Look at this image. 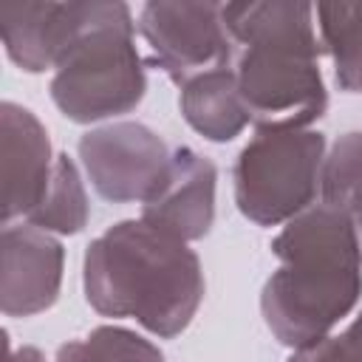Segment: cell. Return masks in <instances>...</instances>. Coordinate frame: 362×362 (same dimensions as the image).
Returning a JSON list of instances; mask_svg holds the SVG:
<instances>
[{
	"instance_id": "cell-1",
	"label": "cell",
	"mask_w": 362,
	"mask_h": 362,
	"mask_svg": "<svg viewBox=\"0 0 362 362\" xmlns=\"http://www.w3.org/2000/svg\"><path fill=\"white\" fill-rule=\"evenodd\" d=\"M280 260L260 291L272 337L297 351L328 337L362 297V246L351 215L314 204L274 235Z\"/></svg>"
},
{
	"instance_id": "cell-2",
	"label": "cell",
	"mask_w": 362,
	"mask_h": 362,
	"mask_svg": "<svg viewBox=\"0 0 362 362\" xmlns=\"http://www.w3.org/2000/svg\"><path fill=\"white\" fill-rule=\"evenodd\" d=\"M82 288L102 317H127L153 337L173 339L198 314L204 269L187 240L127 218L88 243Z\"/></svg>"
},
{
	"instance_id": "cell-3",
	"label": "cell",
	"mask_w": 362,
	"mask_h": 362,
	"mask_svg": "<svg viewBox=\"0 0 362 362\" xmlns=\"http://www.w3.org/2000/svg\"><path fill=\"white\" fill-rule=\"evenodd\" d=\"M223 23L238 48V90L257 127H308L325 113L322 45L311 3H223Z\"/></svg>"
},
{
	"instance_id": "cell-4",
	"label": "cell",
	"mask_w": 362,
	"mask_h": 362,
	"mask_svg": "<svg viewBox=\"0 0 362 362\" xmlns=\"http://www.w3.org/2000/svg\"><path fill=\"white\" fill-rule=\"evenodd\" d=\"M133 34L136 23L127 3L96 0L88 28L57 62L48 85L65 119L93 124L139 107L147 76Z\"/></svg>"
},
{
	"instance_id": "cell-5",
	"label": "cell",
	"mask_w": 362,
	"mask_h": 362,
	"mask_svg": "<svg viewBox=\"0 0 362 362\" xmlns=\"http://www.w3.org/2000/svg\"><path fill=\"white\" fill-rule=\"evenodd\" d=\"M325 161V136L308 127H257L235 158L232 184L240 215L280 226L314 206Z\"/></svg>"
},
{
	"instance_id": "cell-6",
	"label": "cell",
	"mask_w": 362,
	"mask_h": 362,
	"mask_svg": "<svg viewBox=\"0 0 362 362\" xmlns=\"http://www.w3.org/2000/svg\"><path fill=\"white\" fill-rule=\"evenodd\" d=\"M136 28L150 48V62L178 88L201 74L229 68L235 54L223 3L150 0L141 6Z\"/></svg>"
},
{
	"instance_id": "cell-7",
	"label": "cell",
	"mask_w": 362,
	"mask_h": 362,
	"mask_svg": "<svg viewBox=\"0 0 362 362\" xmlns=\"http://www.w3.org/2000/svg\"><path fill=\"white\" fill-rule=\"evenodd\" d=\"M76 153L90 187L105 201L144 204L161 181L173 150L141 122H107L85 130Z\"/></svg>"
},
{
	"instance_id": "cell-8",
	"label": "cell",
	"mask_w": 362,
	"mask_h": 362,
	"mask_svg": "<svg viewBox=\"0 0 362 362\" xmlns=\"http://www.w3.org/2000/svg\"><path fill=\"white\" fill-rule=\"evenodd\" d=\"M65 249L31 223H6L0 232V308L6 317L48 311L62 286Z\"/></svg>"
},
{
	"instance_id": "cell-9",
	"label": "cell",
	"mask_w": 362,
	"mask_h": 362,
	"mask_svg": "<svg viewBox=\"0 0 362 362\" xmlns=\"http://www.w3.org/2000/svg\"><path fill=\"white\" fill-rule=\"evenodd\" d=\"M96 0L68 3H6L0 6V37L8 59L25 74L54 71L76 37L88 28Z\"/></svg>"
},
{
	"instance_id": "cell-10",
	"label": "cell",
	"mask_w": 362,
	"mask_h": 362,
	"mask_svg": "<svg viewBox=\"0 0 362 362\" xmlns=\"http://www.w3.org/2000/svg\"><path fill=\"white\" fill-rule=\"evenodd\" d=\"M215 164L192 147H173L170 164L141 204V221L187 243L209 235L215 223Z\"/></svg>"
},
{
	"instance_id": "cell-11",
	"label": "cell",
	"mask_w": 362,
	"mask_h": 362,
	"mask_svg": "<svg viewBox=\"0 0 362 362\" xmlns=\"http://www.w3.org/2000/svg\"><path fill=\"white\" fill-rule=\"evenodd\" d=\"M57 156L45 124L23 105H0V181H3V223L28 218L42 201Z\"/></svg>"
},
{
	"instance_id": "cell-12",
	"label": "cell",
	"mask_w": 362,
	"mask_h": 362,
	"mask_svg": "<svg viewBox=\"0 0 362 362\" xmlns=\"http://www.w3.org/2000/svg\"><path fill=\"white\" fill-rule=\"evenodd\" d=\"M178 107L184 122L206 141H232L252 122L235 79V68H218L181 85Z\"/></svg>"
},
{
	"instance_id": "cell-13",
	"label": "cell",
	"mask_w": 362,
	"mask_h": 362,
	"mask_svg": "<svg viewBox=\"0 0 362 362\" xmlns=\"http://www.w3.org/2000/svg\"><path fill=\"white\" fill-rule=\"evenodd\" d=\"M314 14L337 85L345 93H362V3H320Z\"/></svg>"
},
{
	"instance_id": "cell-14",
	"label": "cell",
	"mask_w": 362,
	"mask_h": 362,
	"mask_svg": "<svg viewBox=\"0 0 362 362\" xmlns=\"http://www.w3.org/2000/svg\"><path fill=\"white\" fill-rule=\"evenodd\" d=\"M88 218H90V204L82 173L68 153H57L51 184L42 201L37 204V209L25 221L51 235H76L88 226Z\"/></svg>"
},
{
	"instance_id": "cell-15",
	"label": "cell",
	"mask_w": 362,
	"mask_h": 362,
	"mask_svg": "<svg viewBox=\"0 0 362 362\" xmlns=\"http://www.w3.org/2000/svg\"><path fill=\"white\" fill-rule=\"evenodd\" d=\"M54 362H164V354L130 328L99 325L79 339L62 342Z\"/></svg>"
},
{
	"instance_id": "cell-16",
	"label": "cell",
	"mask_w": 362,
	"mask_h": 362,
	"mask_svg": "<svg viewBox=\"0 0 362 362\" xmlns=\"http://www.w3.org/2000/svg\"><path fill=\"white\" fill-rule=\"evenodd\" d=\"M320 195L322 204L345 215H351V209L362 201V130L342 133L331 150H325Z\"/></svg>"
},
{
	"instance_id": "cell-17",
	"label": "cell",
	"mask_w": 362,
	"mask_h": 362,
	"mask_svg": "<svg viewBox=\"0 0 362 362\" xmlns=\"http://www.w3.org/2000/svg\"><path fill=\"white\" fill-rule=\"evenodd\" d=\"M286 362H362V311L345 325V331L291 351Z\"/></svg>"
},
{
	"instance_id": "cell-18",
	"label": "cell",
	"mask_w": 362,
	"mask_h": 362,
	"mask_svg": "<svg viewBox=\"0 0 362 362\" xmlns=\"http://www.w3.org/2000/svg\"><path fill=\"white\" fill-rule=\"evenodd\" d=\"M6 362H48L45 354L34 345H20V348H11L6 342Z\"/></svg>"
},
{
	"instance_id": "cell-19",
	"label": "cell",
	"mask_w": 362,
	"mask_h": 362,
	"mask_svg": "<svg viewBox=\"0 0 362 362\" xmlns=\"http://www.w3.org/2000/svg\"><path fill=\"white\" fill-rule=\"evenodd\" d=\"M351 221L356 223V232H359V229H362V201H359V204L351 209Z\"/></svg>"
}]
</instances>
